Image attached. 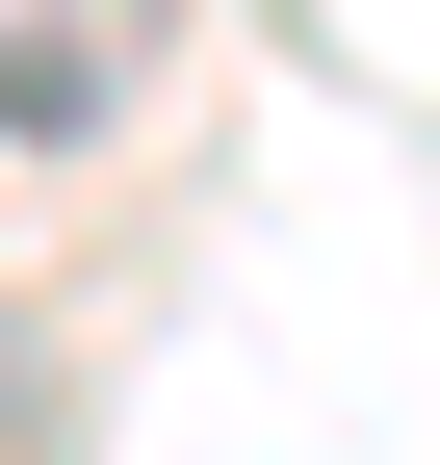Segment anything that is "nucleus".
<instances>
[{
  "label": "nucleus",
  "instance_id": "1",
  "mask_svg": "<svg viewBox=\"0 0 440 465\" xmlns=\"http://www.w3.org/2000/svg\"><path fill=\"white\" fill-rule=\"evenodd\" d=\"M130 78V26H0V130H52V104H104Z\"/></svg>",
  "mask_w": 440,
  "mask_h": 465
}]
</instances>
